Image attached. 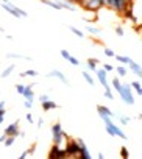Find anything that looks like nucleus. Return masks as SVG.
I'll use <instances>...</instances> for the list:
<instances>
[{"instance_id": "1", "label": "nucleus", "mask_w": 142, "mask_h": 159, "mask_svg": "<svg viewBox=\"0 0 142 159\" xmlns=\"http://www.w3.org/2000/svg\"><path fill=\"white\" fill-rule=\"evenodd\" d=\"M100 119L105 122V126H106V133L109 134V136H119L120 139H124V141H127V134L119 128V126H116L112 122H111V117L109 116H100Z\"/></svg>"}, {"instance_id": "2", "label": "nucleus", "mask_w": 142, "mask_h": 159, "mask_svg": "<svg viewBox=\"0 0 142 159\" xmlns=\"http://www.w3.org/2000/svg\"><path fill=\"white\" fill-rule=\"evenodd\" d=\"M131 90H133L131 84H122V89L119 90L120 98H122L127 105H134V95H133Z\"/></svg>"}, {"instance_id": "3", "label": "nucleus", "mask_w": 142, "mask_h": 159, "mask_svg": "<svg viewBox=\"0 0 142 159\" xmlns=\"http://www.w3.org/2000/svg\"><path fill=\"white\" fill-rule=\"evenodd\" d=\"M52 134H53V144H55V145H61V144H63V139H66V133L63 131V126H61L59 122L53 125Z\"/></svg>"}, {"instance_id": "4", "label": "nucleus", "mask_w": 142, "mask_h": 159, "mask_svg": "<svg viewBox=\"0 0 142 159\" xmlns=\"http://www.w3.org/2000/svg\"><path fill=\"white\" fill-rule=\"evenodd\" d=\"M2 8H3L5 11H8L10 14H13L14 17H20V16H22V17H27V16H28V14H27L25 11H23V10L17 8V6H16V5H13L11 2L3 3V5H2Z\"/></svg>"}, {"instance_id": "5", "label": "nucleus", "mask_w": 142, "mask_h": 159, "mask_svg": "<svg viewBox=\"0 0 142 159\" xmlns=\"http://www.w3.org/2000/svg\"><path fill=\"white\" fill-rule=\"evenodd\" d=\"M64 157H69L66 148L63 150L61 145H55V144H53L52 150L49 151V159H64Z\"/></svg>"}, {"instance_id": "6", "label": "nucleus", "mask_w": 142, "mask_h": 159, "mask_svg": "<svg viewBox=\"0 0 142 159\" xmlns=\"http://www.w3.org/2000/svg\"><path fill=\"white\" fill-rule=\"evenodd\" d=\"M66 137H67L66 151H67L69 157H70V156H75V154H80V144H78V141H72L67 134H66Z\"/></svg>"}, {"instance_id": "7", "label": "nucleus", "mask_w": 142, "mask_h": 159, "mask_svg": "<svg viewBox=\"0 0 142 159\" xmlns=\"http://www.w3.org/2000/svg\"><path fill=\"white\" fill-rule=\"evenodd\" d=\"M128 3H130V0H114V6H112V8H114L117 13H122V14H124V13L130 8Z\"/></svg>"}, {"instance_id": "8", "label": "nucleus", "mask_w": 142, "mask_h": 159, "mask_svg": "<svg viewBox=\"0 0 142 159\" xmlns=\"http://www.w3.org/2000/svg\"><path fill=\"white\" fill-rule=\"evenodd\" d=\"M106 70L105 69H97L95 70V75L99 77V81H100V84L105 87V89H109V86H108V81H106Z\"/></svg>"}, {"instance_id": "9", "label": "nucleus", "mask_w": 142, "mask_h": 159, "mask_svg": "<svg viewBox=\"0 0 142 159\" xmlns=\"http://www.w3.org/2000/svg\"><path fill=\"white\" fill-rule=\"evenodd\" d=\"M19 122H14V123H11V125H8L6 126V129H5V134L6 136H19Z\"/></svg>"}, {"instance_id": "10", "label": "nucleus", "mask_w": 142, "mask_h": 159, "mask_svg": "<svg viewBox=\"0 0 142 159\" xmlns=\"http://www.w3.org/2000/svg\"><path fill=\"white\" fill-rule=\"evenodd\" d=\"M59 53H61V56H63V58H64L66 61H69V62L72 64V66H78V64H80V61H78V59H77L75 56H72V55H70V53H69L67 50H64V49H63V50H61Z\"/></svg>"}, {"instance_id": "11", "label": "nucleus", "mask_w": 142, "mask_h": 159, "mask_svg": "<svg viewBox=\"0 0 142 159\" xmlns=\"http://www.w3.org/2000/svg\"><path fill=\"white\" fill-rule=\"evenodd\" d=\"M78 144H80V157H83V159H91L92 156H91V153H89L86 144H84L81 139H78Z\"/></svg>"}, {"instance_id": "12", "label": "nucleus", "mask_w": 142, "mask_h": 159, "mask_svg": "<svg viewBox=\"0 0 142 159\" xmlns=\"http://www.w3.org/2000/svg\"><path fill=\"white\" fill-rule=\"evenodd\" d=\"M49 77H55V78H58L63 84H66V86H69V80L66 78V75L61 72V70H52L50 74H49Z\"/></svg>"}, {"instance_id": "13", "label": "nucleus", "mask_w": 142, "mask_h": 159, "mask_svg": "<svg viewBox=\"0 0 142 159\" xmlns=\"http://www.w3.org/2000/svg\"><path fill=\"white\" fill-rule=\"evenodd\" d=\"M33 86H34V83H31V84H28L27 87H25V92H23V98L25 100H34V94H33Z\"/></svg>"}, {"instance_id": "14", "label": "nucleus", "mask_w": 142, "mask_h": 159, "mask_svg": "<svg viewBox=\"0 0 142 159\" xmlns=\"http://www.w3.org/2000/svg\"><path fill=\"white\" fill-rule=\"evenodd\" d=\"M128 66H130V69H131V72H133L134 75H137L139 78H142V66H139V64L134 62V61H131Z\"/></svg>"}, {"instance_id": "15", "label": "nucleus", "mask_w": 142, "mask_h": 159, "mask_svg": "<svg viewBox=\"0 0 142 159\" xmlns=\"http://www.w3.org/2000/svg\"><path fill=\"white\" fill-rule=\"evenodd\" d=\"M97 112H99V116H109L112 117V111L103 105H97Z\"/></svg>"}, {"instance_id": "16", "label": "nucleus", "mask_w": 142, "mask_h": 159, "mask_svg": "<svg viewBox=\"0 0 142 159\" xmlns=\"http://www.w3.org/2000/svg\"><path fill=\"white\" fill-rule=\"evenodd\" d=\"M56 108H59V105H56V103L52 101V100L42 101V109H44V111H50V109H56Z\"/></svg>"}, {"instance_id": "17", "label": "nucleus", "mask_w": 142, "mask_h": 159, "mask_svg": "<svg viewBox=\"0 0 142 159\" xmlns=\"http://www.w3.org/2000/svg\"><path fill=\"white\" fill-rule=\"evenodd\" d=\"M97 64H99V59L97 58H89L87 59V67L91 72H95L97 70Z\"/></svg>"}, {"instance_id": "18", "label": "nucleus", "mask_w": 142, "mask_h": 159, "mask_svg": "<svg viewBox=\"0 0 142 159\" xmlns=\"http://www.w3.org/2000/svg\"><path fill=\"white\" fill-rule=\"evenodd\" d=\"M41 2H42L44 5H49V6H52L53 10H63V5H61V3L52 2V0H41Z\"/></svg>"}, {"instance_id": "19", "label": "nucleus", "mask_w": 142, "mask_h": 159, "mask_svg": "<svg viewBox=\"0 0 142 159\" xmlns=\"http://www.w3.org/2000/svg\"><path fill=\"white\" fill-rule=\"evenodd\" d=\"M83 78H84V80H86V83H87V84H91V86L95 84V81H94V78L91 77V74H89V72H86V70H83Z\"/></svg>"}, {"instance_id": "20", "label": "nucleus", "mask_w": 142, "mask_h": 159, "mask_svg": "<svg viewBox=\"0 0 142 159\" xmlns=\"http://www.w3.org/2000/svg\"><path fill=\"white\" fill-rule=\"evenodd\" d=\"M114 58H116L117 61H119L120 64H130V62H131V59H130L128 56H120V55H116Z\"/></svg>"}, {"instance_id": "21", "label": "nucleus", "mask_w": 142, "mask_h": 159, "mask_svg": "<svg viewBox=\"0 0 142 159\" xmlns=\"http://www.w3.org/2000/svg\"><path fill=\"white\" fill-rule=\"evenodd\" d=\"M8 58H16V59H25V61H31L30 56H23V55H16V53H8Z\"/></svg>"}, {"instance_id": "22", "label": "nucleus", "mask_w": 142, "mask_h": 159, "mask_svg": "<svg viewBox=\"0 0 142 159\" xmlns=\"http://www.w3.org/2000/svg\"><path fill=\"white\" fill-rule=\"evenodd\" d=\"M13 70H14V66H10V67H6V69L2 72V75H0V77H2V78H6V77H10V75L13 74Z\"/></svg>"}, {"instance_id": "23", "label": "nucleus", "mask_w": 142, "mask_h": 159, "mask_svg": "<svg viewBox=\"0 0 142 159\" xmlns=\"http://www.w3.org/2000/svg\"><path fill=\"white\" fill-rule=\"evenodd\" d=\"M86 30H87V31H89L91 34H95V36L102 33V30H99L97 27H91V25H87V27H86Z\"/></svg>"}, {"instance_id": "24", "label": "nucleus", "mask_w": 142, "mask_h": 159, "mask_svg": "<svg viewBox=\"0 0 142 159\" xmlns=\"http://www.w3.org/2000/svg\"><path fill=\"white\" fill-rule=\"evenodd\" d=\"M14 141H16V136H8V137H6V141L3 142V145L8 148V147H11V145L14 144Z\"/></svg>"}, {"instance_id": "25", "label": "nucleus", "mask_w": 142, "mask_h": 159, "mask_svg": "<svg viewBox=\"0 0 142 159\" xmlns=\"http://www.w3.org/2000/svg\"><path fill=\"white\" fill-rule=\"evenodd\" d=\"M69 30L72 31L75 36H78V38H84V33L81 31V30H78V28H75V27H69Z\"/></svg>"}, {"instance_id": "26", "label": "nucleus", "mask_w": 142, "mask_h": 159, "mask_svg": "<svg viewBox=\"0 0 142 159\" xmlns=\"http://www.w3.org/2000/svg\"><path fill=\"white\" fill-rule=\"evenodd\" d=\"M61 5H63V8H66V10H70V11H75V6L72 5V2H69V0H66V2H63Z\"/></svg>"}, {"instance_id": "27", "label": "nucleus", "mask_w": 142, "mask_h": 159, "mask_svg": "<svg viewBox=\"0 0 142 159\" xmlns=\"http://www.w3.org/2000/svg\"><path fill=\"white\" fill-rule=\"evenodd\" d=\"M20 77H38V72L33 70V69H30V70H27V72H22Z\"/></svg>"}, {"instance_id": "28", "label": "nucleus", "mask_w": 142, "mask_h": 159, "mask_svg": "<svg viewBox=\"0 0 142 159\" xmlns=\"http://www.w3.org/2000/svg\"><path fill=\"white\" fill-rule=\"evenodd\" d=\"M112 86H114V89L117 90V92H119V90L122 89V84H120V81L117 80V78H112Z\"/></svg>"}, {"instance_id": "29", "label": "nucleus", "mask_w": 142, "mask_h": 159, "mask_svg": "<svg viewBox=\"0 0 142 159\" xmlns=\"http://www.w3.org/2000/svg\"><path fill=\"white\" fill-rule=\"evenodd\" d=\"M116 70H117V74H119L120 77H125V75H127V69H125V67H122V66L116 67Z\"/></svg>"}, {"instance_id": "30", "label": "nucleus", "mask_w": 142, "mask_h": 159, "mask_svg": "<svg viewBox=\"0 0 142 159\" xmlns=\"http://www.w3.org/2000/svg\"><path fill=\"white\" fill-rule=\"evenodd\" d=\"M120 156H122L124 159H128V157H130V153H128L127 147H122V148H120Z\"/></svg>"}, {"instance_id": "31", "label": "nucleus", "mask_w": 142, "mask_h": 159, "mask_svg": "<svg viewBox=\"0 0 142 159\" xmlns=\"http://www.w3.org/2000/svg\"><path fill=\"white\" fill-rule=\"evenodd\" d=\"M25 87H27V86H23V84H16V90H17V94L23 95V92H25Z\"/></svg>"}, {"instance_id": "32", "label": "nucleus", "mask_w": 142, "mask_h": 159, "mask_svg": "<svg viewBox=\"0 0 142 159\" xmlns=\"http://www.w3.org/2000/svg\"><path fill=\"white\" fill-rule=\"evenodd\" d=\"M105 97H106V98H109V100H112V98H114V95H112V92H111V89H105Z\"/></svg>"}, {"instance_id": "33", "label": "nucleus", "mask_w": 142, "mask_h": 159, "mask_svg": "<svg viewBox=\"0 0 142 159\" xmlns=\"http://www.w3.org/2000/svg\"><path fill=\"white\" fill-rule=\"evenodd\" d=\"M116 34L122 38V36L125 34V31H124V28H122V27H117V28H116Z\"/></svg>"}, {"instance_id": "34", "label": "nucleus", "mask_w": 142, "mask_h": 159, "mask_svg": "<svg viewBox=\"0 0 142 159\" xmlns=\"http://www.w3.org/2000/svg\"><path fill=\"white\" fill-rule=\"evenodd\" d=\"M119 120H120L124 125H128V123H130V119H128L127 116H120V117H119Z\"/></svg>"}, {"instance_id": "35", "label": "nucleus", "mask_w": 142, "mask_h": 159, "mask_svg": "<svg viewBox=\"0 0 142 159\" xmlns=\"http://www.w3.org/2000/svg\"><path fill=\"white\" fill-rule=\"evenodd\" d=\"M102 2H103V5H106V6H109V8L114 6V0H102Z\"/></svg>"}, {"instance_id": "36", "label": "nucleus", "mask_w": 142, "mask_h": 159, "mask_svg": "<svg viewBox=\"0 0 142 159\" xmlns=\"http://www.w3.org/2000/svg\"><path fill=\"white\" fill-rule=\"evenodd\" d=\"M105 55L106 56H109V58H112V56H116V53L111 50V49H105Z\"/></svg>"}, {"instance_id": "37", "label": "nucleus", "mask_w": 142, "mask_h": 159, "mask_svg": "<svg viewBox=\"0 0 142 159\" xmlns=\"http://www.w3.org/2000/svg\"><path fill=\"white\" fill-rule=\"evenodd\" d=\"M131 87H133L134 90H137V89H139V87H142V86H140V83H139V81H133V83H131Z\"/></svg>"}, {"instance_id": "38", "label": "nucleus", "mask_w": 142, "mask_h": 159, "mask_svg": "<svg viewBox=\"0 0 142 159\" xmlns=\"http://www.w3.org/2000/svg\"><path fill=\"white\" fill-rule=\"evenodd\" d=\"M3 120H5V108L0 109V123H2Z\"/></svg>"}, {"instance_id": "39", "label": "nucleus", "mask_w": 142, "mask_h": 159, "mask_svg": "<svg viewBox=\"0 0 142 159\" xmlns=\"http://www.w3.org/2000/svg\"><path fill=\"white\" fill-rule=\"evenodd\" d=\"M103 69H105V70H106V72H111V70H112V69H114V67H112V66H111V64H105V66H103Z\"/></svg>"}, {"instance_id": "40", "label": "nucleus", "mask_w": 142, "mask_h": 159, "mask_svg": "<svg viewBox=\"0 0 142 159\" xmlns=\"http://www.w3.org/2000/svg\"><path fill=\"white\" fill-rule=\"evenodd\" d=\"M31 106H33V101H31V100H25V108H27V109H31Z\"/></svg>"}, {"instance_id": "41", "label": "nucleus", "mask_w": 142, "mask_h": 159, "mask_svg": "<svg viewBox=\"0 0 142 159\" xmlns=\"http://www.w3.org/2000/svg\"><path fill=\"white\" fill-rule=\"evenodd\" d=\"M47 100H49V95H47V94H44V95L39 97V101H41V103H42V101H47Z\"/></svg>"}, {"instance_id": "42", "label": "nucleus", "mask_w": 142, "mask_h": 159, "mask_svg": "<svg viewBox=\"0 0 142 159\" xmlns=\"http://www.w3.org/2000/svg\"><path fill=\"white\" fill-rule=\"evenodd\" d=\"M28 154H30V150H27V151H23V153L20 154V159H25V157H27Z\"/></svg>"}, {"instance_id": "43", "label": "nucleus", "mask_w": 142, "mask_h": 159, "mask_svg": "<svg viewBox=\"0 0 142 159\" xmlns=\"http://www.w3.org/2000/svg\"><path fill=\"white\" fill-rule=\"evenodd\" d=\"M6 137H8V136H6V134H5V133H3V134H2V136H0V142H2V144H3V142H5V141H6Z\"/></svg>"}, {"instance_id": "44", "label": "nucleus", "mask_w": 142, "mask_h": 159, "mask_svg": "<svg viewBox=\"0 0 142 159\" xmlns=\"http://www.w3.org/2000/svg\"><path fill=\"white\" fill-rule=\"evenodd\" d=\"M27 122H28V123H33V116H31V114H27Z\"/></svg>"}, {"instance_id": "45", "label": "nucleus", "mask_w": 142, "mask_h": 159, "mask_svg": "<svg viewBox=\"0 0 142 159\" xmlns=\"http://www.w3.org/2000/svg\"><path fill=\"white\" fill-rule=\"evenodd\" d=\"M28 150H30V153H34V150H36V144H33V145H31Z\"/></svg>"}, {"instance_id": "46", "label": "nucleus", "mask_w": 142, "mask_h": 159, "mask_svg": "<svg viewBox=\"0 0 142 159\" xmlns=\"http://www.w3.org/2000/svg\"><path fill=\"white\" fill-rule=\"evenodd\" d=\"M136 94H137V95H140V97H142V87H139V89H137V90H136Z\"/></svg>"}, {"instance_id": "47", "label": "nucleus", "mask_w": 142, "mask_h": 159, "mask_svg": "<svg viewBox=\"0 0 142 159\" xmlns=\"http://www.w3.org/2000/svg\"><path fill=\"white\" fill-rule=\"evenodd\" d=\"M69 2H72V3H81L83 0H69Z\"/></svg>"}, {"instance_id": "48", "label": "nucleus", "mask_w": 142, "mask_h": 159, "mask_svg": "<svg viewBox=\"0 0 142 159\" xmlns=\"http://www.w3.org/2000/svg\"><path fill=\"white\" fill-rule=\"evenodd\" d=\"M42 125H44V120L39 119V120H38V126H42Z\"/></svg>"}, {"instance_id": "49", "label": "nucleus", "mask_w": 142, "mask_h": 159, "mask_svg": "<svg viewBox=\"0 0 142 159\" xmlns=\"http://www.w3.org/2000/svg\"><path fill=\"white\" fill-rule=\"evenodd\" d=\"M97 157H99V159H103L105 156H103V153H99V154H97Z\"/></svg>"}, {"instance_id": "50", "label": "nucleus", "mask_w": 142, "mask_h": 159, "mask_svg": "<svg viewBox=\"0 0 142 159\" xmlns=\"http://www.w3.org/2000/svg\"><path fill=\"white\" fill-rule=\"evenodd\" d=\"M5 108V101H0V109H3Z\"/></svg>"}, {"instance_id": "51", "label": "nucleus", "mask_w": 142, "mask_h": 159, "mask_svg": "<svg viewBox=\"0 0 142 159\" xmlns=\"http://www.w3.org/2000/svg\"><path fill=\"white\" fill-rule=\"evenodd\" d=\"M137 119H139V120L142 122V114H139V116H137Z\"/></svg>"}, {"instance_id": "52", "label": "nucleus", "mask_w": 142, "mask_h": 159, "mask_svg": "<svg viewBox=\"0 0 142 159\" xmlns=\"http://www.w3.org/2000/svg\"><path fill=\"white\" fill-rule=\"evenodd\" d=\"M0 2H2V3H6V2H8V0H0Z\"/></svg>"}]
</instances>
